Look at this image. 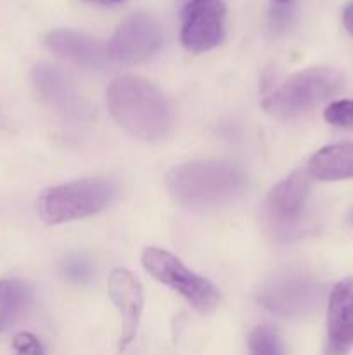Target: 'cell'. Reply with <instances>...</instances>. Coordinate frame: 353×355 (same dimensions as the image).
<instances>
[{
    "label": "cell",
    "instance_id": "obj_1",
    "mask_svg": "<svg viewBox=\"0 0 353 355\" xmlns=\"http://www.w3.org/2000/svg\"><path fill=\"white\" fill-rule=\"evenodd\" d=\"M107 106L120 127L142 141H161L172 132L173 113L166 97L141 76H120L107 89Z\"/></svg>",
    "mask_w": 353,
    "mask_h": 355
},
{
    "label": "cell",
    "instance_id": "obj_2",
    "mask_svg": "<svg viewBox=\"0 0 353 355\" xmlns=\"http://www.w3.org/2000/svg\"><path fill=\"white\" fill-rule=\"evenodd\" d=\"M165 182L179 203L206 207L239 196L246 187V173L235 163L192 162L173 166Z\"/></svg>",
    "mask_w": 353,
    "mask_h": 355
},
{
    "label": "cell",
    "instance_id": "obj_3",
    "mask_svg": "<svg viewBox=\"0 0 353 355\" xmlns=\"http://www.w3.org/2000/svg\"><path fill=\"white\" fill-rule=\"evenodd\" d=\"M116 198V184L107 179H82L42 191L35 201L45 224H62L100 214Z\"/></svg>",
    "mask_w": 353,
    "mask_h": 355
},
{
    "label": "cell",
    "instance_id": "obj_4",
    "mask_svg": "<svg viewBox=\"0 0 353 355\" xmlns=\"http://www.w3.org/2000/svg\"><path fill=\"white\" fill-rule=\"evenodd\" d=\"M341 73L332 68H308L287 78L263 103L266 113L277 120H294L317 107L338 92Z\"/></svg>",
    "mask_w": 353,
    "mask_h": 355
},
{
    "label": "cell",
    "instance_id": "obj_5",
    "mask_svg": "<svg viewBox=\"0 0 353 355\" xmlns=\"http://www.w3.org/2000/svg\"><path fill=\"white\" fill-rule=\"evenodd\" d=\"M142 266L156 281L182 295L199 314H211L218 307L220 293L217 286L206 277L187 269L182 260L166 250L156 246L145 248L142 253Z\"/></svg>",
    "mask_w": 353,
    "mask_h": 355
},
{
    "label": "cell",
    "instance_id": "obj_6",
    "mask_svg": "<svg viewBox=\"0 0 353 355\" xmlns=\"http://www.w3.org/2000/svg\"><path fill=\"white\" fill-rule=\"evenodd\" d=\"M163 45L161 24L147 12H135L116 28L106 45L107 58L116 64H137L152 58Z\"/></svg>",
    "mask_w": 353,
    "mask_h": 355
},
{
    "label": "cell",
    "instance_id": "obj_7",
    "mask_svg": "<svg viewBox=\"0 0 353 355\" xmlns=\"http://www.w3.org/2000/svg\"><path fill=\"white\" fill-rule=\"evenodd\" d=\"M225 3L221 0H189L182 9L180 40L190 52L211 51L225 33Z\"/></svg>",
    "mask_w": 353,
    "mask_h": 355
},
{
    "label": "cell",
    "instance_id": "obj_8",
    "mask_svg": "<svg viewBox=\"0 0 353 355\" xmlns=\"http://www.w3.org/2000/svg\"><path fill=\"white\" fill-rule=\"evenodd\" d=\"M318 288L310 277L286 270L270 277L258 291V302L273 314L293 318L310 311L317 302Z\"/></svg>",
    "mask_w": 353,
    "mask_h": 355
},
{
    "label": "cell",
    "instance_id": "obj_9",
    "mask_svg": "<svg viewBox=\"0 0 353 355\" xmlns=\"http://www.w3.org/2000/svg\"><path fill=\"white\" fill-rule=\"evenodd\" d=\"M310 179L307 170H296L270 191L263 203V215L273 231L287 232L300 220L310 191Z\"/></svg>",
    "mask_w": 353,
    "mask_h": 355
},
{
    "label": "cell",
    "instance_id": "obj_10",
    "mask_svg": "<svg viewBox=\"0 0 353 355\" xmlns=\"http://www.w3.org/2000/svg\"><path fill=\"white\" fill-rule=\"evenodd\" d=\"M109 297L121 315V336L118 349L123 352L138 331L142 309H144V291L137 277L123 267H116L109 274Z\"/></svg>",
    "mask_w": 353,
    "mask_h": 355
},
{
    "label": "cell",
    "instance_id": "obj_11",
    "mask_svg": "<svg viewBox=\"0 0 353 355\" xmlns=\"http://www.w3.org/2000/svg\"><path fill=\"white\" fill-rule=\"evenodd\" d=\"M353 349V277L339 281L327 307V343L324 355H348Z\"/></svg>",
    "mask_w": 353,
    "mask_h": 355
},
{
    "label": "cell",
    "instance_id": "obj_12",
    "mask_svg": "<svg viewBox=\"0 0 353 355\" xmlns=\"http://www.w3.org/2000/svg\"><path fill=\"white\" fill-rule=\"evenodd\" d=\"M45 42L55 54L85 68L100 69L106 66V61L109 59L107 49L99 40L82 31L61 28V30L51 31Z\"/></svg>",
    "mask_w": 353,
    "mask_h": 355
},
{
    "label": "cell",
    "instance_id": "obj_13",
    "mask_svg": "<svg viewBox=\"0 0 353 355\" xmlns=\"http://www.w3.org/2000/svg\"><path fill=\"white\" fill-rule=\"evenodd\" d=\"M307 172L322 182L353 179V142L331 144L318 149L310 158Z\"/></svg>",
    "mask_w": 353,
    "mask_h": 355
},
{
    "label": "cell",
    "instance_id": "obj_14",
    "mask_svg": "<svg viewBox=\"0 0 353 355\" xmlns=\"http://www.w3.org/2000/svg\"><path fill=\"white\" fill-rule=\"evenodd\" d=\"M35 78H37V87L44 99H47L61 111L76 110V104H78L76 94L61 71L48 66H40L35 69Z\"/></svg>",
    "mask_w": 353,
    "mask_h": 355
},
{
    "label": "cell",
    "instance_id": "obj_15",
    "mask_svg": "<svg viewBox=\"0 0 353 355\" xmlns=\"http://www.w3.org/2000/svg\"><path fill=\"white\" fill-rule=\"evenodd\" d=\"M24 302V288L16 281H0V333L7 328Z\"/></svg>",
    "mask_w": 353,
    "mask_h": 355
},
{
    "label": "cell",
    "instance_id": "obj_16",
    "mask_svg": "<svg viewBox=\"0 0 353 355\" xmlns=\"http://www.w3.org/2000/svg\"><path fill=\"white\" fill-rule=\"evenodd\" d=\"M249 354L251 355H284L282 342L273 328L258 326L249 335Z\"/></svg>",
    "mask_w": 353,
    "mask_h": 355
},
{
    "label": "cell",
    "instance_id": "obj_17",
    "mask_svg": "<svg viewBox=\"0 0 353 355\" xmlns=\"http://www.w3.org/2000/svg\"><path fill=\"white\" fill-rule=\"evenodd\" d=\"M327 123L341 128H353V101L341 99L329 104L324 111Z\"/></svg>",
    "mask_w": 353,
    "mask_h": 355
},
{
    "label": "cell",
    "instance_id": "obj_18",
    "mask_svg": "<svg viewBox=\"0 0 353 355\" xmlns=\"http://www.w3.org/2000/svg\"><path fill=\"white\" fill-rule=\"evenodd\" d=\"M12 347L16 355H44V347L40 340L31 333H17L12 338Z\"/></svg>",
    "mask_w": 353,
    "mask_h": 355
},
{
    "label": "cell",
    "instance_id": "obj_19",
    "mask_svg": "<svg viewBox=\"0 0 353 355\" xmlns=\"http://www.w3.org/2000/svg\"><path fill=\"white\" fill-rule=\"evenodd\" d=\"M64 270L71 279L76 281H85L90 277V266L83 260H68L64 263Z\"/></svg>",
    "mask_w": 353,
    "mask_h": 355
},
{
    "label": "cell",
    "instance_id": "obj_20",
    "mask_svg": "<svg viewBox=\"0 0 353 355\" xmlns=\"http://www.w3.org/2000/svg\"><path fill=\"white\" fill-rule=\"evenodd\" d=\"M343 23H345V28L348 30V33L353 37V2H350L348 6L345 7V12H343Z\"/></svg>",
    "mask_w": 353,
    "mask_h": 355
},
{
    "label": "cell",
    "instance_id": "obj_21",
    "mask_svg": "<svg viewBox=\"0 0 353 355\" xmlns=\"http://www.w3.org/2000/svg\"><path fill=\"white\" fill-rule=\"evenodd\" d=\"M123 0H97V3H102V6H114V3H120Z\"/></svg>",
    "mask_w": 353,
    "mask_h": 355
},
{
    "label": "cell",
    "instance_id": "obj_22",
    "mask_svg": "<svg viewBox=\"0 0 353 355\" xmlns=\"http://www.w3.org/2000/svg\"><path fill=\"white\" fill-rule=\"evenodd\" d=\"M279 2H286V0H279Z\"/></svg>",
    "mask_w": 353,
    "mask_h": 355
}]
</instances>
